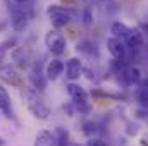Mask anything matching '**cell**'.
<instances>
[{
	"instance_id": "2",
	"label": "cell",
	"mask_w": 148,
	"mask_h": 146,
	"mask_svg": "<svg viewBox=\"0 0 148 146\" xmlns=\"http://www.w3.org/2000/svg\"><path fill=\"white\" fill-rule=\"evenodd\" d=\"M45 45H47L48 52L55 57L64 55L66 50H67V40L59 29H50L45 35Z\"/></svg>"
},
{
	"instance_id": "26",
	"label": "cell",
	"mask_w": 148,
	"mask_h": 146,
	"mask_svg": "<svg viewBox=\"0 0 148 146\" xmlns=\"http://www.w3.org/2000/svg\"><path fill=\"white\" fill-rule=\"evenodd\" d=\"M143 146H148V143H147V141H143Z\"/></svg>"
},
{
	"instance_id": "24",
	"label": "cell",
	"mask_w": 148,
	"mask_h": 146,
	"mask_svg": "<svg viewBox=\"0 0 148 146\" xmlns=\"http://www.w3.org/2000/svg\"><path fill=\"white\" fill-rule=\"evenodd\" d=\"M16 3H19V5H26V3H29V0H14Z\"/></svg>"
},
{
	"instance_id": "11",
	"label": "cell",
	"mask_w": 148,
	"mask_h": 146,
	"mask_svg": "<svg viewBox=\"0 0 148 146\" xmlns=\"http://www.w3.org/2000/svg\"><path fill=\"white\" fill-rule=\"evenodd\" d=\"M64 71H66V77L69 79V81H77L79 77H81V74H83V62L79 60V59H69L67 62H66V67H64Z\"/></svg>"
},
{
	"instance_id": "23",
	"label": "cell",
	"mask_w": 148,
	"mask_h": 146,
	"mask_svg": "<svg viewBox=\"0 0 148 146\" xmlns=\"http://www.w3.org/2000/svg\"><path fill=\"white\" fill-rule=\"evenodd\" d=\"M64 112H67L71 117L74 115V110H73V107H71V105H64Z\"/></svg>"
},
{
	"instance_id": "4",
	"label": "cell",
	"mask_w": 148,
	"mask_h": 146,
	"mask_svg": "<svg viewBox=\"0 0 148 146\" xmlns=\"http://www.w3.org/2000/svg\"><path fill=\"white\" fill-rule=\"evenodd\" d=\"M0 79L3 83L10 84V86H14V88H19V89H23L26 86L23 77H21V74L17 72V69L9 65V64L7 65H0Z\"/></svg>"
},
{
	"instance_id": "21",
	"label": "cell",
	"mask_w": 148,
	"mask_h": 146,
	"mask_svg": "<svg viewBox=\"0 0 148 146\" xmlns=\"http://www.w3.org/2000/svg\"><path fill=\"white\" fill-rule=\"evenodd\" d=\"M83 23H84L86 26L91 24V14H90V9H84V12H83Z\"/></svg>"
},
{
	"instance_id": "1",
	"label": "cell",
	"mask_w": 148,
	"mask_h": 146,
	"mask_svg": "<svg viewBox=\"0 0 148 146\" xmlns=\"http://www.w3.org/2000/svg\"><path fill=\"white\" fill-rule=\"evenodd\" d=\"M21 96L26 102V107L33 113V117H36L40 120H47L50 117V107L45 103L38 89H35L33 86H24L21 89Z\"/></svg>"
},
{
	"instance_id": "18",
	"label": "cell",
	"mask_w": 148,
	"mask_h": 146,
	"mask_svg": "<svg viewBox=\"0 0 148 146\" xmlns=\"http://www.w3.org/2000/svg\"><path fill=\"white\" fill-rule=\"evenodd\" d=\"M55 141H57V146H73L71 138H69V132L64 127H57V131H55Z\"/></svg>"
},
{
	"instance_id": "9",
	"label": "cell",
	"mask_w": 148,
	"mask_h": 146,
	"mask_svg": "<svg viewBox=\"0 0 148 146\" xmlns=\"http://www.w3.org/2000/svg\"><path fill=\"white\" fill-rule=\"evenodd\" d=\"M107 50H109V53H110L115 60L126 59V53H127V46L122 43V40L114 38V36H110L107 40Z\"/></svg>"
},
{
	"instance_id": "22",
	"label": "cell",
	"mask_w": 148,
	"mask_h": 146,
	"mask_svg": "<svg viewBox=\"0 0 148 146\" xmlns=\"http://www.w3.org/2000/svg\"><path fill=\"white\" fill-rule=\"evenodd\" d=\"M5 55H7V50H5V48L0 45V65H3V64H2V60L5 59Z\"/></svg>"
},
{
	"instance_id": "12",
	"label": "cell",
	"mask_w": 148,
	"mask_h": 146,
	"mask_svg": "<svg viewBox=\"0 0 148 146\" xmlns=\"http://www.w3.org/2000/svg\"><path fill=\"white\" fill-rule=\"evenodd\" d=\"M64 67H66V64H64L60 59H52V60L47 64V67H45V76H47V79H48V81H57V79L60 77V74H64Z\"/></svg>"
},
{
	"instance_id": "8",
	"label": "cell",
	"mask_w": 148,
	"mask_h": 146,
	"mask_svg": "<svg viewBox=\"0 0 148 146\" xmlns=\"http://www.w3.org/2000/svg\"><path fill=\"white\" fill-rule=\"evenodd\" d=\"M119 74H121V79L124 81V84H127V86L140 84L141 77H143L140 67H136V65H126V67H122V71Z\"/></svg>"
},
{
	"instance_id": "3",
	"label": "cell",
	"mask_w": 148,
	"mask_h": 146,
	"mask_svg": "<svg viewBox=\"0 0 148 146\" xmlns=\"http://www.w3.org/2000/svg\"><path fill=\"white\" fill-rule=\"evenodd\" d=\"M47 14H48V19H50V23L55 29L66 28L73 19L69 10H66V7H60V5H50L47 9Z\"/></svg>"
},
{
	"instance_id": "19",
	"label": "cell",
	"mask_w": 148,
	"mask_h": 146,
	"mask_svg": "<svg viewBox=\"0 0 148 146\" xmlns=\"http://www.w3.org/2000/svg\"><path fill=\"white\" fill-rule=\"evenodd\" d=\"M140 132V126L138 124H134V122H127L126 124V134L127 136H136Z\"/></svg>"
},
{
	"instance_id": "6",
	"label": "cell",
	"mask_w": 148,
	"mask_h": 146,
	"mask_svg": "<svg viewBox=\"0 0 148 146\" xmlns=\"http://www.w3.org/2000/svg\"><path fill=\"white\" fill-rule=\"evenodd\" d=\"M10 57H12L14 64H16L19 69H29V67L33 65V62H31V52H29L26 46H16V48L12 50Z\"/></svg>"
},
{
	"instance_id": "20",
	"label": "cell",
	"mask_w": 148,
	"mask_h": 146,
	"mask_svg": "<svg viewBox=\"0 0 148 146\" xmlns=\"http://www.w3.org/2000/svg\"><path fill=\"white\" fill-rule=\"evenodd\" d=\"M86 146H109L102 138H90L88 141H86Z\"/></svg>"
},
{
	"instance_id": "5",
	"label": "cell",
	"mask_w": 148,
	"mask_h": 146,
	"mask_svg": "<svg viewBox=\"0 0 148 146\" xmlns=\"http://www.w3.org/2000/svg\"><path fill=\"white\" fill-rule=\"evenodd\" d=\"M28 77H29V83H31V86L38 89V91H43L45 88H47V76L45 72L41 71V62H35L31 67H29V74H28Z\"/></svg>"
},
{
	"instance_id": "14",
	"label": "cell",
	"mask_w": 148,
	"mask_h": 146,
	"mask_svg": "<svg viewBox=\"0 0 148 146\" xmlns=\"http://www.w3.org/2000/svg\"><path fill=\"white\" fill-rule=\"evenodd\" d=\"M131 29L133 28H129L127 24H124V23H121V21H114L110 24V33L114 38H119V40H126L127 35L131 33Z\"/></svg>"
},
{
	"instance_id": "15",
	"label": "cell",
	"mask_w": 148,
	"mask_h": 146,
	"mask_svg": "<svg viewBox=\"0 0 148 146\" xmlns=\"http://www.w3.org/2000/svg\"><path fill=\"white\" fill-rule=\"evenodd\" d=\"M35 146H57L55 134H52L50 131H40L35 138Z\"/></svg>"
},
{
	"instance_id": "16",
	"label": "cell",
	"mask_w": 148,
	"mask_h": 146,
	"mask_svg": "<svg viewBox=\"0 0 148 146\" xmlns=\"http://www.w3.org/2000/svg\"><path fill=\"white\" fill-rule=\"evenodd\" d=\"M143 43H145L143 33L140 29H131V33L126 38V45L129 48H140V46H143Z\"/></svg>"
},
{
	"instance_id": "7",
	"label": "cell",
	"mask_w": 148,
	"mask_h": 146,
	"mask_svg": "<svg viewBox=\"0 0 148 146\" xmlns=\"http://www.w3.org/2000/svg\"><path fill=\"white\" fill-rule=\"evenodd\" d=\"M29 24V16L23 9H14L10 14V26L16 33H23Z\"/></svg>"
},
{
	"instance_id": "10",
	"label": "cell",
	"mask_w": 148,
	"mask_h": 146,
	"mask_svg": "<svg viewBox=\"0 0 148 146\" xmlns=\"http://www.w3.org/2000/svg\"><path fill=\"white\" fill-rule=\"evenodd\" d=\"M67 95L71 96V100H73V103L76 105H83V103H88V91L83 88V86H79V84H76V83H69L67 86Z\"/></svg>"
},
{
	"instance_id": "13",
	"label": "cell",
	"mask_w": 148,
	"mask_h": 146,
	"mask_svg": "<svg viewBox=\"0 0 148 146\" xmlns=\"http://www.w3.org/2000/svg\"><path fill=\"white\" fill-rule=\"evenodd\" d=\"M0 113L5 115L7 119H14V110L10 103V96L3 86H0Z\"/></svg>"
},
{
	"instance_id": "25",
	"label": "cell",
	"mask_w": 148,
	"mask_h": 146,
	"mask_svg": "<svg viewBox=\"0 0 148 146\" xmlns=\"http://www.w3.org/2000/svg\"><path fill=\"white\" fill-rule=\"evenodd\" d=\"M0 146H5V139L3 138H0Z\"/></svg>"
},
{
	"instance_id": "17",
	"label": "cell",
	"mask_w": 148,
	"mask_h": 146,
	"mask_svg": "<svg viewBox=\"0 0 148 146\" xmlns=\"http://www.w3.org/2000/svg\"><path fill=\"white\" fill-rule=\"evenodd\" d=\"M100 129H102V126L97 120H84L83 122V132L88 138H97V134H100Z\"/></svg>"
}]
</instances>
